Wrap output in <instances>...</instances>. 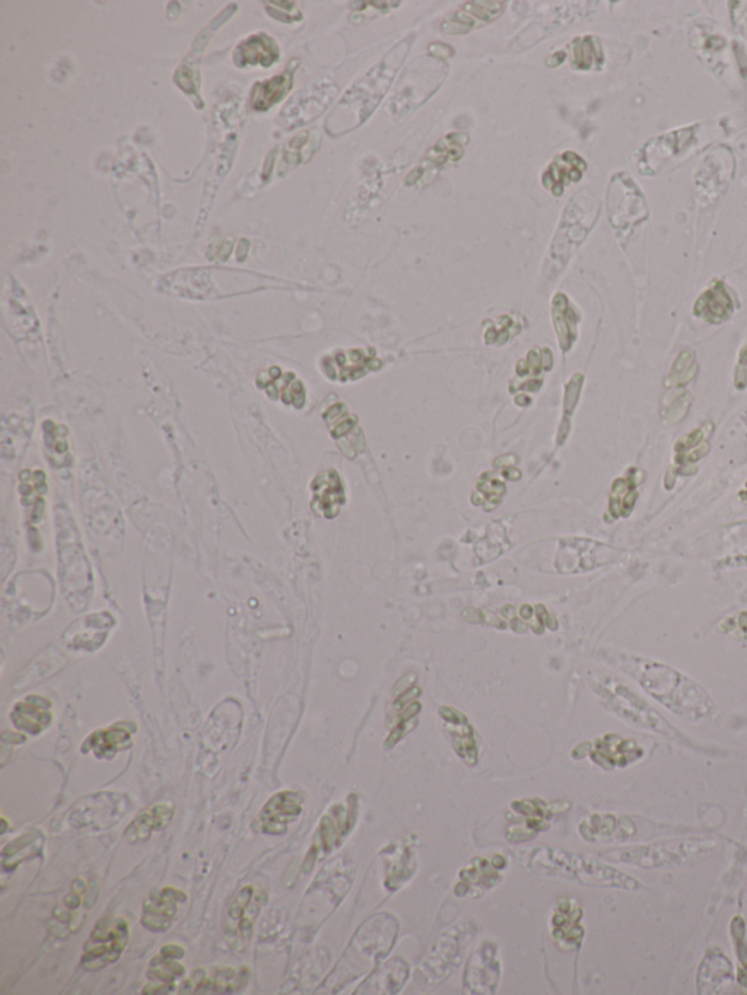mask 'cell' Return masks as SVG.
Returning a JSON list of instances; mask_svg holds the SVG:
<instances>
[{"label": "cell", "instance_id": "6da1fadb", "mask_svg": "<svg viewBox=\"0 0 747 995\" xmlns=\"http://www.w3.org/2000/svg\"><path fill=\"white\" fill-rule=\"evenodd\" d=\"M612 663L634 677L648 695L685 720H708L717 711L710 693L691 677L660 663L628 654H616Z\"/></svg>", "mask_w": 747, "mask_h": 995}, {"label": "cell", "instance_id": "e575fe53", "mask_svg": "<svg viewBox=\"0 0 747 995\" xmlns=\"http://www.w3.org/2000/svg\"><path fill=\"white\" fill-rule=\"evenodd\" d=\"M489 476L491 475L483 476L485 482L479 483V491L483 492L486 501L498 504L499 499H501L502 494L505 492V488L497 478H489Z\"/></svg>", "mask_w": 747, "mask_h": 995}, {"label": "cell", "instance_id": "836d02e7", "mask_svg": "<svg viewBox=\"0 0 747 995\" xmlns=\"http://www.w3.org/2000/svg\"><path fill=\"white\" fill-rule=\"evenodd\" d=\"M731 936L734 940V949L737 955V982L747 990V937L746 923L742 917H734L731 921Z\"/></svg>", "mask_w": 747, "mask_h": 995}, {"label": "cell", "instance_id": "9c48e42d", "mask_svg": "<svg viewBox=\"0 0 747 995\" xmlns=\"http://www.w3.org/2000/svg\"><path fill=\"white\" fill-rule=\"evenodd\" d=\"M187 901L183 890L164 888L154 890L143 904L142 925L154 933H164L176 920L178 908Z\"/></svg>", "mask_w": 747, "mask_h": 995}, {"label": "cell", "instance_id": "603a6c76", "mask_svg": "<svg viewBox=\"0 0 747 995\" xmlns=\"http://www.w3.org/2000/svg\"><path fill=\"white\" fill-rule=\"evenodd\" d=\"M467 139L466 135H459V133H451V135L444 136L431 151L428 152L427 157H425V162L422 167L418 170H413L415 173L410 174L408 178L415 177L412 184H415L422 176H424L425 171H437L443 168L444 165L450 164V162L459 161L463 157L464 146H466Z\"/></svg>", "mask_w": 747, "mask_h": 995}, {"label": "cell", "instance_id": "2e32d148", "mask_svg": "<svg viewBox=\"0 0 747 995\" xmlns=\"http://www.w3.org/2000/svg\"><path fill=\"white\" fill-rule=\"evenodd\" d=\"M257 386L265 390L272 400H281L285 405L303 408L305 403V387L297 375L282 373L281 368L273 367L257 378Z\"/></svg>", "mask_w": 747, "mask_h": 995}, {"label": "cell", "instance_id": "d590c367", "mask_svg": "<svg viewBox=\"0 0 747 995\" xmlns=\"http://www.w3.org/2000/svg\"><path fill=\"white\" fill-rule=\"evenodd\" d=\"M739 626L742 631L747 632V613H742V615H740Z\"/></svg>", "mask_w": 747, "mask_h": 995}, {"label": "cell", "instance_id": "1f68e13d", "mask_svg": "<svg viewBox=\"0 0 747 995\" xmlns=\"http://www.w3.org/2000/svg\"><path fill=\"white\" fill-rule=\"evenodd\" d=\"M41 844H43V836L38 835L37 832L21 835L14 842H11L3 850V866L11 861V866L6 871L14 870L21 861L34 857L36 850H41Z\"/></svg>", "mask_w": 747, "mask_h": 995}, {"label": "cell", "instance_id": "d4e9b609", "mask_svg": "<svg viewBox=\"0 0 747 995\" xmlns=\"http://www.w3.org/2000/svg\"><path fill=\"white\" fill-rule=\"evenodd\" d=\"M494 944L485 946V966H479L478 960L472 958L464 974V987L470 988L472 993H488L494 991L498 985L499 966L495 959Z\"/></svg>", "mask_w": 747, "mask_h": 995}, {"label": "cell", "instance_id": "d6986e66", "mask_svg": "<svg viewBox=\"0 0 747 995\" xmlns=\"http://www.w3.org/2000/svg\"><path fill=\"white\" fill-rule=\"evenodd\" d=\"M343 502H345V491L336 470L330 469L320 473L313 482L314 511L326 518H333L338 516Z\"/></svg>", "mask_w": 747, "mask_h": 995}, {"label": "cell", "instance_id": "52a82bcc", "mask_svg": "<svg viewBox=\"0 0 747 995\" xmlns=\"http://www.w3.org/2000/svg\"><path fill=\"white\" fill-rule=\"evenodd\" d=\"M266 902V893L256 886H246L232 899L225 917V931L234 939L249 940L251 928Z\"/></svg>", "mask_w": 747, "mask_h": 995}, {"label": "cell", "instance_id": "cb8c5ba5", "mask_svg": "<svg viewBox=\"0 0 747 995\" xmlns=\"http://www.w3.org/2000/svg\"><path fill=\"white\" fill-rule=\"evenodd\" d=\"M278 59V46H276L275 40L267 37L266 34L247 38L234 53L235 65L240 66V68L257 65L269 68Z\"/></svg>", "mask_w": 747, "mask_h": 995}, {"label": "cell", "instance_id": "4fadbf2b", "mask_svg": "<svg viewBox=\"0 0 747 995\" xmlns=\"http://www.w3.org/2000/svg\"><path fill=\"white\" fill-rule=\"evenodd\" d=\"M733 965L720 949L708 950L696 978L698 994H727L734 982Z\"/></svg>", "mask_w": 747, "mask_h": 995}, {"label": "cell", "instance_id": "d6a6232c", "mask_svg": "<svg viewBox=\"0 0 747 995\" xmlns=\"http://www.w3.org/2000/svg\"><path fill=\"white\" fill-rule=\"evenodd\" d=\"M602 63L603 53L596 38H575L574 43L571 44L572 68L587 71V69H591L593 66H602Z\"/></svg>", "mask_w": 747, "mask_h": 995}, {"label": "cell", "instance_id": "7402d4cb", "mask_svg": "<svg viewBox=\"0 0 747 995\" xmlns=\"http://www.w3.org/2000/svg\"><path fill=\"white\" fill-rule=\"evenodd\" d=\"M580 832L583 838L593 842L605 839H628L635 834V826L628 818L593 815L581 822Z\"/></svg>", "mask_w": 747, "mask_h": 995}, {"label": "cell", "instance_id": "277c9868", "mask_svg": "<svg viewBox=\"0 0 747 995\" xmlns=\"http://www.w3.org/2000/svg\"><path fill=\"white\" fill-rule=\"evenodd\" d=\"M715 847L711 839H680L661 841L637 847L615 848L602 853V857L619 863L632 864L641 869H672L682 866L699 854L708 853Z\"/></svg>", "mask_w": 747, "mask_h": 995}, {"label": "cell", "instance_id": "30bf717a", "mask_svg": "<svg viewBox=\"0 0 747 995\" xmlns=\"http://www.w3.org/2000/svg\"><path fill=\"white\" fill-rule=\"evenodd\" d=\"M91 799L92 801L81 800V803L73 809L69 820L76 828L94 825L107 828L125 815L126 800H120L123 799L120 794H97Z\"/></svg>", "mask_w": 747, "mask_h": 995}, {"label": "cell", "instance_id": "5bb4252c", "mask_svg": "<svg viewBox=\"0 0 747 995\" xmlns=\"http://www.w3.org/2000/svg\"><path fill=\"white\" fill-rule=\"evenodd\" d=\"M504 11L502 2H469L464 3L463 8L445 19L441 25L444 33L466 34L476 28L485 27L489 22L497 19Z\"/></svg>", "mask_w": 747, "mask_h": 995}, {"label": "cell", "instance_id": "ac0fdd59", "mask_svg": "<svg viewBox=\"0 0 747 995\" xmlns=\"http://www.w3.org/2000/svg\"><path fill=\"white\" fill-rule=\"evenodd\" d=\"M586 170L587 164L583 158L578 157L575 152H564L549 165L543 174L542 183L553 196H562L565 187L581 180Z\"/></svg>", "mask_w": 747, "mask_h": 995}, {"label": "cell", "instance_id": "5b68a950", "mask_svg": "<svg viewBox=\"0 0 747 995\" xmlns=\"http://www.w3.org/2000/svg\"><path fill=\"white\" fill-rule=\"evenodd\" d=\"M130 940L129 923L122 917L101 918L84 946L81 965L98 971L117 962Z\"/></svg>", "mask_w": 747, "mask_h": 995}, {"label": "cell", "instance_id": "f1b7e54d", "mask_svg": "<svg viewBox=\"0 0 747 995\" xmlns=\"http://www.w3.org/2000/svg\"><path fill=\"white\" fill-rule=\"evenodd\" d=\"M733 310V301L727 295L723 285H715L710 291L705 292L696 304V314L710 321L726 320Z\"/></svg>", "mask_w": 747, "mask_h": 995}, {"label": "cell", "instance_id": "8992f818", "mask_svg": "<svg viewBox=\"0 0 747 995\" xmlns=\"http://www.w3.org/2000/svg\"><path fill=\"white\" fill-rule=\"evenodd\" d=\"M304 796L297 791L275 794L254 819L251 829L257 834L281 836L303 813Z\"/></svg>", "mask_w": 747, "mask_h": 995}, {"label": "cell", "instance_id": "e0dca14e", "mask_svg": "<svg viewBox=\"0 0 747 995\" xmlns=\"http://www.w3.org/2000/svg\"><path fill=\"white\" fill-rule=\"evenodd\" d=\"M580 905L572 899H561L552 918V936L565 949H577L583 942L584 927L581 925Z\"/></svg>", "mask_w": 747, "mask_h": 995}, {"label": "cell", "instance_id": "7a4b0ae2", "mask_svg": "<svg viewBox=\"0 0 747 995\" xmlns=\"http://www.w3.org/2000/svg\"><path fill=\"white\" fill-rule=\"evenodd\" d=\"M530 869L543 870L545 874L553 873L580 885L596 886V888H615L625 890H640L642 885L634 877L622 871L613 869L605 863L587 857V855L565 853L553 848H539L530 853Z\"/></svg>", "mask_w": 747, "mask_h": 995}, {"label": "cell", "instance_id": "44dd1931", "mask_svg": "<svg viewBox=\"0 0 747 995\" xmlns=\"http://www.w3.org/2000/svg\"><path fill=\"white\" fill-rule=\"evenodd\" d=\"M174 812L176 809L171 803H157L154 806H149L148 809L143 810L141 815L136 816L129 828L126 829L127 841L132 842V844L146 841L154 832L162 831L170 825Z\"/></svg>", "mask_w": 747, "mask_h": 995}, {"label": "cell", "instance_id": "8fae6325", "mask_svg": "<svg viewBox=\"0 0 747 995\" xmlns=\"http://www.w3.org/2000/svg\"><path fill=\"white\" fill-rule=\"evenodd\" d=\"M249 981V969L215 968L211 975L205 969L193 972L189 981L184 982L181 993L228 994L241 990Z\"/></svg>", "mask_w": 747, "mask_h": 995}, {"label": "cell", "instance_id": "7c38bea8", "mask_svg": "<svg viewBox=\"0 0 747 995\" xmlns=\"http://www.w3.org/2000/svg\"><path fill=\"white\" fill-rule=\"evenodd\" d=\"M186 950L178 944H167L160 950V955L155 956L149 962L148 978L158 984L146 985L143 994H164L170 993L174 988V981L184 977L186 968L177 960L183 958Z\"/></svg>", "mask_w": 747, "mask_h": 995}, {"label": "cell", "instance_id": "9a60e30c", "mask_svg": "<svg viewBox=\"0 0 747 995\" xmlns=\"http://www.w3.org/2000/svg\"><path fill=\"white\" fill-rule=\"evenodd\" d=\"M440 715L444 720L445 730L450 736L457 755L463 758L467 764L476 765L478 762V742H476L475 729L467 720L466 715L451 707L441 708Z\"/></svg>", "mask_w": 747, "mask_h": 995}, {"label": "cell", "instance_id": "4316f807", "mask_svg": "<svg viewBox=\"0 0 747 995\" xmlns=\"http://www.w3.org/2000/svg\"><path fill=\"white\" fill-rule=\"evenodd\" d=\"M352 810L349 807L338 804L330 810L329 815L324 816L320 823L319 838L324 851L333 850L339 844L340 839L348 834L352 826Z\"/></svg>", "mask_w": 747, "mask_h": 995}, {"label": "cell", "instance_id": "ffe728a7", "mask_svg": "<svg viewBox=\"0 0 747 995\" xmlns=\"http://www.w3.org/2000/svg\"><path fill=\"white\" fill-rule=\"evenodd\" d=\"M11 720L19 730L40 734L52 723L50 702L43 696L30 695L15 705L14 711L11 712Z\"/></svg>", "mask_w": 747, "mask_h": 995}, {"label": "cell", "instance_id": "484cf974", "mask_svg": "<svg viewBox=\"0 0 747 995\" xmlns=\"http://www.w3.org/2000/svg\"><path fill=\"white\" fill-rule=\"evenodd\" d=\"M130 742H132V731L120 724L92 733L85 742L84 752H94L97 758H113L120 750L127 749Z\"/></svg>", "mask_w": 747, "mask_h": 995}, {"label": "cell", "instance_id": "4dcf8cb0", "mask_svg": "<svg viewBox=\"0 0 747 995\" xmlns=\"http://www.w3.org/2000/svg\"><path fill=\"white\" fill-rule=\"evenodd\" d=\"M553 323L556 332L561 340L562 348L568 349L575 339V326H577V314L570 307L568 298L558 294L553 300Z\"/></svg>", "mask_w": 747, "mask_h": 995}, {"label": "cell", "instance_id": "83f0119b", "mask_svg": "<svg viewBox=\"0 0 747 995\" xmlns=\"http://www.w3.org/2000/svg\"><path fill=\"white\" fill-rule=\"evenodd\" d=\"M292 87V76L289 73L275 76L270 81L257 84L251 94V107L257 111H266L282 100Z\"/></svg>", "mask_w": 747, "mask_h": 995}, {"label": "cell", "instance_id": "ba28073f", "mask_svg": "<svg viewBox=\"0 0 747 995\" xmlns=\"http://www.w3.org/2000/svg\"><path fill=\"white\" fill-rule=\"evenodd\" d=\"M587 755L594 764L605 769L626 768L644 756V749L634 739H625L619 734L610 733L600 737L588 749Z\"/></svg>", "mask_w": 747, "mask_h": 995}, {"label": "cell", "instance_id": "f546056e", "mask_svg": "<svg viewBox=\"0 0 747 995\" xmlns=\"http://www.w3.org/2000/svg\"><path fill=\"white\" fill-rule=\"evenodd\" d=\"M637 498V480L634 479V476L629 475L628 478L616 479L612 486V494H610V514L615 518L629 516L634 510Z\"/></svg>", "mask_w": 747, "mask_h": 995}, {"label": "cell", "instance_id": "3957f363", "mask_svg": "<svg viewBox=\"0 0 747 995\" xmlns=\"http://www.w3.org/2000/svg\"><path fill=\"white\" fill-rule=\"evenodd\" d=\"M594 692L602 699L610 711L632 726L654 731L669 739H680L676 730L659 711L654 710L647 701L637 695L628 685L613 676H597L593 680Z\"/></svg>", "mask_w": 747, "mask_h": 995}]
</instances>
